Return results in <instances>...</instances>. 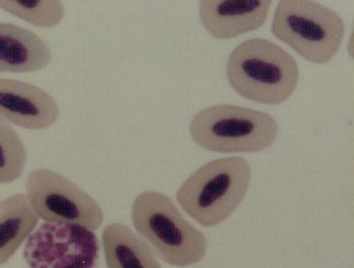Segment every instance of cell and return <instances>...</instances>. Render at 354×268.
<instances>
[{"label":"cell","instance_id":"6da1fadb","mask_svg":"<svg viewBox=\"0 0 354 268\" xmlns=\"http://www.w3.org/2000/svg\"><path fill=\"white\" fill-rule=\"evenodd\" d=\"M225 73L230 85L240 96L266 105L288 100L300 79L296 59L262 37L236 46L227 58Z\"/></svg>","mask_w":354,"mask_h":268},{"label":"cell","instance_id":"7a4b0ae2","mask_svg":"<svg viewBox=\"0 0 354 268\" xmlns=\"http://www.w3.org/2000/svg\"><path fill=\"white\" fill-rule=\"evenodd\" d=\"M135 230L164 262L177 267L197 265L207 253V238L189 223L169 196L139 194L132 204Z\"/></svg>","mask_w":354,"mask_h":268},{"label":"cell","instance_id":"3957f363","mask_svg":"<svg viewBox=\"0 0 354 268\" xmlns=\"http://www.w3.org/2000/svg\"><path fill=\"white\" fill-rule=\"evenodd\" d=\"M250 162L239 156L212 160L198 168L179 188L176 200L200 225L214 227L241 204L252 183Z\"/></svg>","mask_w":354,"mask_h":268},{"label":"cell","instance_id":"277c9868","mask_svg":"<svg viewBox=\"0 0 354 268\" xmlns=\"http://www.w3.org/2000/svg\"><path fill=\"white\" fill-rule=\"evenodd\" d=\"M199 147L218 153H256L271 147L279 134L273 116L235 105H216L198 111L189 126Z\"/></svg>","mask_w":354,"mask_h":268},{"label":"cell","instance_id":"5b68a950","mask_svg":"<svg viewBox=\"0 0 354 268\" xmlns=\"http://www.w3.org/2000/svg\"><path fill=\"white\" fill-rule=\"evenodd\" d=\"M274 37L315 64H326L340 50L345 23L338 12L311 0H281L271 25Z\"/></svg>","mask_w":354,"mask_h":268},{"label":"cell","instance_id":"8992f818","mask_svg":"<svg viewBox=\"0 0 354 268\" xmlns=\"http://www.w3.org/2000/svg\"><path fill=\"white\" fill-rule=\"evenodd\" d=\"M25 190L33 212L46 223L75 224L97 230L104 221L98 202L55 170H32L25 181Z\"/></svg>","mask_w":354,"mask_h":268},{"label":"cell","instance_id":"52a82bcc","mask_svg":"<svg viewBox=\"0 0 354 268\" xmlns=\"http://www.w3.org/2000/svg\"><path fill=\"white\" fill-rule=\"evenodd\" d=\"M99 251L92 230L75 224L44 223L27 238L23 256L30 268H95Z\"/></svg>","mask_w":354,"mask_h":268},{"label":"cell","instance_id":"ba28073f","mask_svg":"<svg viewBox=\"0 0 354 268\" xmlns=\"http://www.w3.org/2000/svg\"><path fill=\"white\" fill-rule=\"evenodd\" d=\"M60 107L52 95L26 82L0 78V117L29 130L48 129L56 123Z\"/></svg>","mask_w":354,"mask_h":268},{"label":"cell","instance_id":"9c48e42d","mask_svg":"<svg viewBox=\"0 0 354 268\" xmlns=\"http://www.w3.org/2000/svg\"><path fill=\"white\" fill-rule=\"evenodd\" d=\"M271 4V0H203L199 18L214 39H235L262 27Z\"/></svg>","mask_w":354,"mask_h":268},{"label":"cell","instance_id":"30bf717a","mask_svg":"<svg viewBox=\"0 0 354 268\" xmlns=\"http://www.w3.org/2000/svg\"><path fill=\"white\" fill-rule=\"evenodd\" d=\"M52 59V51L37 33L0 22V73H35L46 69Z\"/></svg>","mask_w":354,"mask_h":268},{"label":"cell","instance_id":"8fae6325","mask_svg":"<svg viewBox=\"0 0 354 268\" xmlns=\"http://www.w3.org/2000/svg\"><path fill=\"white\" fill-rule=\"evenodd\" d=\"M102 244L107 268H163L151 247L124 224L107 225Z\"/></svg>","mask_w":354,"mask_h":268},{"label":"cell","instance_id":"7c38bea8","mask_svg":"<svg viewBox=\"0 0 354 268\" xmlns=\"http://www.w3.org/2000/svg\"><path fill=\"white\" fill-rule=\"evenodd\" d=\"M39 221L25 194H15L0 202V267L14 256Z\"/></svg>","mask_w":354,"mask_h":268},{"label":"cell","instance_id":"4fadbf2b","mask_svg":"<svg viewBox=\"0 0 354 268\" xmlns=\"http://www.w3.org/2000/svg\"><path fill=\"white\" fill-rule=\"evenodd\" d=\"M0 8L39 28L56 27L65 15L59 0H0Z\"/></svg>","mask_w":354,"mask_h":268},{"label":"cell","instance_id":"5bb4252c","mask_svg":"<svg viewBox=\"0 0 354 268\" xmlns=\"http://www.w3.org/2000/svg\"><path fill=\"white\" fill-rule=\"evenodd\" d=\"M28 160L26 148L16 130L0 117V184H10L22 177Z\"/></svg>","mask_w":354,"mask_h":268}]
</instances>
